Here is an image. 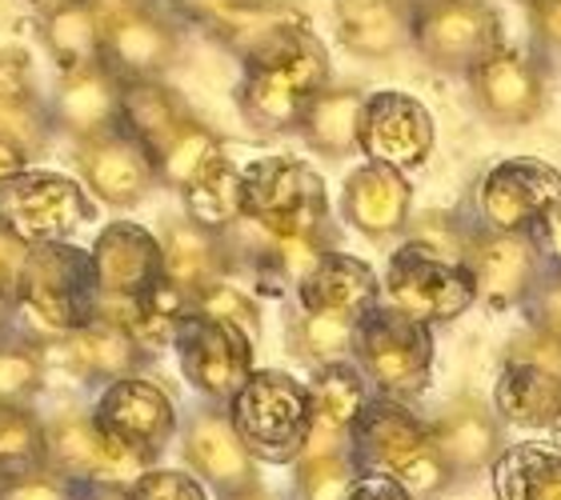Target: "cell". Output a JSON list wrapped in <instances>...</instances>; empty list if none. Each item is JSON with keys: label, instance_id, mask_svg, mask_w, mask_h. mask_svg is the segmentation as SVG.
Segmentation results:
<instances>
[{"label": "cell", "instance_id": "1", "mask_svg": "<svg viewBox=\"0 0 561 500\" xmlns=\"http://www.w3.org/2000/svg\"><path fill=\"white\" fill-rule=\"evenodd\" d=\"M241 81H237V113L249 132L261 140L289 137L301 128L305 108L313 96L333 84L325 40L313 33V24H301L293 33L277 36L273 45L241 60Z\"/></svg>", "mask_w": 561, "mask_h": 500}, {"label": "cell", "instance_id": "2", "mask_svg": "<svg viewBox=\"0 0 561 500\" xmlns=\"http://www.w3.org/2000/svg\"><path fill=\"white\" fill-rule=\"evenodd\" d=\"M96 272L93 256L72 241L33 245L21 272V289L12 301V316H21L24 337L36 349H48L96 316Z\"/></svg>", "mask_w": 561, "mask_h": 500}, {"label": "cell", "instance_id": "3", "mask_svg": "<svg viewBox=\"0 0 561 500\" xmlns=\"http://www.w3.org/2000/svg\"><path fill=\"white\" fill-rule=\"evenodd\" d=\"M350 461L357 473L398 480L410 497H430L445 489L449 468L433 449L430 429L398 400L377 396L365 405L350 432Z\"/></svg>", "mask_w": 561, "mask_h": 500}, {"label": "cell", "instance_id": "4", "mask_svg": "<svg viewBox=\"0 0 561 500\" xmlns=\"http://www.w3.org/2000/svg\"><path fill=\"white\" fill-rule=\"evenodd\" d=\"M225 412H229V425L249 449V456L273 461V465L297 461L309 441V429H313L309 388L293 381L289 373H273V369L249 376Z\"/></svg>", "mask_w": 561, "mask_h": 500}, {"label": "cell", "instance_id": "5", "mask_svg": "<svg viewBox=\"0 0 561 500\" xmlns=\"http://www.w3.org/2000/svg\"><path fill=\"white\" fill-rule=\"evenodd\" d=\"M245 217L273 236L333 241L325 181L317 168L293 156H270L245 168Z\"/></svg>", "mask_w": 561, "mask_h": 500}, {"label": "cell", "instance_id": "6", "mask_svg": "<svg viewBox=\"0 0 561 500\" xmlns=\"http://www.w3.org/2000/svg\"><path fill=\"white\" fill-rule=\"evenodd\" d=\"M353 364L386 400H413L425 393L433 373V337L430 328L401 316L389 304H377L357 321L353 333Z\"/></svg>", "mask_w": 561, "mask_h": 500}, {"label": "cell", "instance_id": "7", "mask_svg": "<svg viewBox=\"0 0 561 500\" xmlns=\"http://www.w3.org/2000/svg\"><path fill=\"white\" fill-rule=\"evenodd\" d=\"M101 60L117 81H164L181 57V21L161 0H96Z\"/></svg>", "mask_w": 561, "mask_h": 500}, {"label": "cell", "instance_id": "8", "mask_svg": "<svg viewBox=\"0 0 561 500\" xmlns=\"http://www.w3.org/2000/svg\"><path fill=\"white\" fill-rule=\"evenodd\" d=\"M502 45L505 24L490 0H437L410 21V48L442 77H469Z\"/></svg>", "mask_w": 561, "mask_h": 500}, {"label": "cell", "instance_id": "9", "mask_svg": "<svg viewBox=\"0 0 561 500\" xmlns=\"http://www.w3.org/2000/svg\"><path fill=\"white\" fill-rule=\"evenodd\" d=\"M96 217V200L81 181L45 168H24L0 185V229L21 245H60Z\"/></svg>", "mask_w": 561, "mask_h": 500}, {"label": "cell", "instance_id": "10", "mask_svg": "<svg viewBox=\"0 0 561 500\" xmlns=\"http://www.w3.org/2000/svg\"><path fill=\"white\" fill-rule=\"evenodd\" d=\"M386 296L389 309H398L401 316L430 328L457 321L478 301V289H473V277L461 260L433 253L430 245H405L389 256Z\"/></svg>", "mask_w": 561, "mask_h": 500}, {"label": "cell", "instance_id": "11", "mask_svg": "<svg viewBox=\"0 0 561 500\" xmlns=\"http://www.w3.org/2000/svg\"><path fill=\"white\" fill-rule=\"evenodd\" d=\"M89 417L108 441L125 449L145 468L161 456V449L176 432L173 396L164 384L149 381V376H125V381L105 384V393L96 396Z\"/></svg>", "mask_w": 561, "mask_h": 500}, {"label": "cell", "instance_id": "12", "mask_svg": "<svg viewBox=\"0 0 561 500\" xmlns=\"http://www.w3.org/2000/svg\"><path fill=\"white\" fill-rule=\"evenodd\" d=\"M164 9L229 48L237 60H249L277 36L309 24L293 0H164Z\"/></svg>", "mask_w": 561, "mask_h": 500}, {"label": "cell", "instance_id": "13", "mask_svg": "<svg viewBox=\"0 0 561 500\" xmlns=\"http://www.w3.org/2000/svg\"><path fill=\"white\" fill-rule=\"evenodd\" d=\"M466 81L473 108L497 128H526L550 108V72L526 48L502 45Z\"/></svg>", "mask_w": 561, "mask_h": 500}, {"label": "cell", "instance_id": "14", "mask_svg": "<svg viewBox=\"0 0 561 500\" xmlns=\"http://www.w3.org/2000/svg\"><path fill=\"white\" fill-rule=\"evenodd\" d=\"M433 140H437V128L430 108L413 93H401V89L365 93L362 128H357V152L365 156V164H386L410 176V168L430 161Z\"/></svg>", "mask_w": 561, "mask_h": 500}, {"label": "cell", "instance_id": "15", "mask_svg": "<svg viewBox=\"0 0 561 500\" xmlns=\"http://www.w3.org/2000/svg\"><path fill=\"white\" fill-rule=\"evenodd\" d=\"M173 345L176 357H181L185 381L201 396H209V400H217L225 408L241 393V384L257 373L253 369V345L257 340H249L233 325H217V321H205V316H185Z\"/></svg>", "mask_w": 561, "mask_h": 500}, {"label": "cell", "instance_id": "16", "mask_svg": "<svg viewBox=\"0 0 561 500\" xmlns=\"http://www.w3.org/2000/svg\"><path fill=\"white\" fill-rule=\"evenodd\" d=\"M561 200V173L538 156L497 161L478 185V209L490 233H534Z\"/></svg>", "mask_w": 561, "mask_h": 500}, {"label": "cell", "instance_id": "17", "mask_svg": "<svg viewBox=\"0 0 561 500\" xmlns=\"http://www.w3.org/2000/svg\"><path fill=\"white\" fill-rule=\"evenodd\" d=\"M72 161L81 173L84 193L105 209H137L157 188V168L129 128L117 125L72 144Z\"/></svg>", "mask_w": 561, "mask_h": 500}, {"label": "cell", "instance_id": "18", "mask_svg": "<svg viewBox=\"0 0 561 500\" xmlns=\"http://www.w3.org/2000/svg\"><path fill=\"white\" fill-rule=\"evenodd\" d=\"M48 441V473L65 477L69 485H89V489H117L125 480H137L145 473L140 461H133L125 449L108 441L96 429L93 417L69 412L45 425Z\"/></svg>", "mask_w": 561, "mask_h": 500}, {"label": "cell", "instance_id": "19", "mask_svg": "<svg viewBox=\"0 0 561 500\" xmlns=\"http://www.w3.org/2000/svg\"><path fill=\"white\" fill-rule=\"evenodd\" d=\"M89 256H93L96 289L113 301H145L164 277L161 236L137 221H108L96 233Z\"/></svg>", "mask_w": 561, "mask_h": 500}, {"label": "cell", "instance_id": "20", "mask_svg": "<svg viewBox=\"0 0 561 500\" xmlns=\"http://www.w3.org/2000/svg\"><path fill=\"white\" fill-rule=\"evenodd\" d=\"M461 265L469 268L478 296L493 309H514L541 284V253L526 233L473 236Z\"/></svg>", "mask_w": 561, "mask_h": 500}, {"label": "cell", "instance_id": "21", "mask_svg": "<svg viewBox=\"0 0 561 500\" xmlns=\"http://www.w3.org/2000/svg\"><path fill=\"white\" fill-rule=\"evenodd\" d=\"M341 212L362 236L386 245L413 217V181L386 164H362L341 185Z\"/></svg>", "mask_w": 561, "mask_h": 500}, {"label": "cell", "instance_id": "22", "mask_svg": "<svg viewBox=\"0 0 561 500\" xmlns=\"http://www.w3.org/2000/svg\"><path fill=\"white\" fill-rule=\"evenodd\" d=\"M48 113L60 137H69L72 144L108 132L121 125V81L105 69V60L77 72H60L57 89L48 96Z\"/></svg>", "mask_w": 561, "mask_h": 500}, {"label": "cell", "instance_id": "23", "mask_svg": "<svg viewBox=\"0 0 561 500\" xmlns=\"http://www.w3.org/2000/svg\"><path fill=\"white\" fill-rule=\"evenodd\" d=\"M297 309L305 313H337L350 321H362L369 309L381 304V280L365 260L350 253L329 248L301 280H297Z\"/></svg>", "mask_w": 561, "mask_h": 500}, {"label": "cell", "instance_id": "24", "mask_svg": "<svg viewBox=\"0 0 561 500\" xmlns=\"http://www.w3.org/2000/svg\"><path fill=\"white\" fill-rule=\"evenodd\" d=\"M185 461L197 477H205L229 497L257 489V461L249 456V449L229 425V412L221 408H201L197 417L188 420Z\"/></svg>", "mask_w": 561, "mask_h": 500}, {"label": "cell", "instance_id": "25", "mask_svg": "<svg viewBox=\"0 0 561 500\" xmlns=\"http://www.w3.org/2000/svg\"><path fill=\"white\" fill-rule=\"evenodd\" d=\"M41 352H45V361L48 357H60V364H65L72 376L101 381V384L140 376V364L149 361V352L140 349L125 328L108 325L101 316H93L84 328H77V333H69L65 340H57V345H48V349H41Z\"/></svg>", "mask_w": 561, "mask_h": 500}, {"label": "cell", "instance_id": "26", "mask_svg": "<svg viewBox=\"0 0 561 500\" xmlns=\"http://www.w3.org/2000/svg\"><path fill=\"white\" fill-rule=\"evenodd\" d=\"M333 28L345 53L389 60L410 48V12L398 0H333Z\"/></svg>", "mask_w": 561, "mask_h": 500}, {"label": "cell", "instance_id": "27", "mask_svg": "<svg viewBox=\"0 0 561 500\" xmlns=\"http://www.w3.org/2000/svg\"><path fill=\"white\" fill-rule=\"evenodd\" d=\"M365 93L357 84H329L305 108L297 137L321 156V161H350L357 152V128H362Z\"/></svg>", "mask_w": 561, "mask_h": 500}, {"label": "cell", "instance_id": "28", "mask_svg": "<svg viewBox=\"0 0 561 500\" xmlns=\"http://www.w3.org/2000/svg\"><path fill=\"white\" fill-rule=\"evenodd\" d=\"M197 117L169 81H121V125L145 144L149 156L169 144L173 132Z\"/></svg>", "mask_w": 561, "mask_h": 500}, {"label": "cell", "instance_id": "29", "mask_svg": "<svg viewBox=\"0 0 561 500\" xmlns=\"http://www.w3.org/2000/svg\"><path fill=\"white\" fill-rule=\"evenodd\" d=\"M36 36L48 60L60 72L89 69L101 60V9L96 0H69L60 9L36 16Z\"/></svg>", "mask_w": 561, "mask_h": 500}, {"label": "cell", "instance_id": "30", "mask_svg": "<svg viewBox=\"0 0 561 500\" xmlns=\"http://www.w3.org/2000/svg\"><path fill=\"white\" fill-rule=\"evenodd\" d=\"M161 260H164V280L176 284L181 292L197 296L201 289H209L213 280H225V248L221 236L205 233L197 224H188L185 217L164 221L161 229Z\"/></svg>", "mask_w": 561, "mask_h": 500}, {"label": "cell", "instance_id": "31", "mask_svg": "<svg viewBox=\"0 0 561 500\" xmlns=\"http://www.w3.org/2000/svg\"><path fill=\"white\" fill-rule=\"evenodd\" d=\"M493 408L502 420L522 429H553L561 420V381L534 364L505 361L493 384Z\"/></svg>", "mask_w": 561, "mask_h": 500}, {"label": "cell", "instance_id": "32", "mask_svg": "<svg viewBox=\"0 0 561 500\" xmlns=\"http://www.w3.org/2000/svg\"><path fill=\"white\" fill-rule=\"evenodd\" d=\"M433 449L449 473H473L497 456V425L481 405L461 400L430 429Z\"/></svg>", "mask_w": 561, "mask_h": 500}, {"label": "cell", "instance_id": "33", "mask_svg": "<svg viewBox=\"0 0 561 500\" xmlns=\"http://www.w3.org/2000/svg\"><path fill=\"white\" fill-rule=\"evenodd\" d=\"M225 156H229V152H225L221 132H217L213 125H205L201 117H193L185 128H181V132H173V137H169V144H164L157 156H152L157 185L173 188L176 197H181V193L197 185L209 168H217Z\"/></svg>", "mask_w": 561, "mask_h": 500}, {"label": "cell", "instance_id": "34", "mask_svg": "<svg viewBox=\"0 0 561 500\" xmlns=\"http://www.w3.org/2000/svg\"><path fill=\"white\" fill-rule=\"evenodd\" d=\"M497 500H561V449L514 444L493 461Z\"/></svg>", "mask_w": 561, "mask_h": 500}, {"label": "cell", "instance_id": "35", "mask_svg": "<svg viewBox=\"0 0 561 500\" xmlns=\"http://www.w3.org/2000/svg\"><path fill=\"white\" fill-rule=\"evenodd\" d=\"M309 408H313V425L329 432H345L350 437L357 417L365 412V405L374 400L369 396V384L357 373L353 361H333L321 364L313 376H309Z\"/></svg>", "mask_w": 561, "mask_h": 500}, {"label": "cell", "instance_id": "36", "mask_svg": "<svg viewBox=\"0 0 561 500\" xmlns=\"http://www.w3.org/2000/svg\"><path fill=\"white\" fill-rule=\"evenodd\" d=\"M185 200V221L205 229L213 236H225L241 217H245V168H237L225 156L217 168L201 176L197 185L181 193Z\"/></svg>", "mask_w": 561, "mask_h": 500}, {"label": "cell", "instance_id": "37", "mask_svg": "<svg viewBox=\"0 0 561 500\" xmlns=\"http://www.w3.org/2000/svg\"><path fill=\"white\" fill-rule=\"evenodd\" d=\"M48 468L45 420L28 405H0V477L21 480Z\"/></svg>", "mask_w": 561, "mask_h": 500}, {"label": "cell", "instance_id": "38", "mask_svg": "<svg viewBox=\"0 0 561 500\" xmlns=\"http://www.w3.org/2000/svg\"><path fill=\"white\" fill-rule=\"evenodd\" d=\"M353 333L357 321L337 313H305L297 309V316L289 321V349L309 364H333L350 361L353 357Z\"/></svg>", "mask_w": 561, "mask_h": 500}, {"label": "cell", "instance_id": "39", "mask_svg": "<svg viewBox=\"0 0 561 500\" xmlns=\"http://www.w3.org/2000/svg\"><path fill=\"white\" fill-rule=\"evenodd\" d=\"M0 137L9 140L12 149L24 152V161H41L57 137L48 101L41 93L28 96H0Z\"/></svg>", "mask_w": 561, "mask_h": 500}, {"label": "cell", "instance_id": "40", "mask_svg": "<svg viewBox=\"0 0 561 500\" xmlns=\"http://www.w3.org/2000/svg\"><path fill=\"white\" fill-rule=\"evenodd\" d=\"M45 352L21 337L0 340V405H28L45 384Z\"/></svg>", "mask_w": 561, "mask_h": 500}, {"label": "cell", "instance_id": "41", "mask_svg": "<svg viewBox=\"0 0 561 500\" xmlns=\"http://www.w3.org/2000/svg\"><path fill=\"white\" fill-rule=\"evenodd\" d=\"M193 316L241 328L249 340L261 337V304L249 292L237 289V284H229V280H213L209 289H201L193 296Z\"/></svg>", "mask_w": 561, "mask_h": 500}, {"label": "cell", "instance_id": "42", "mask_svg": "<svg viewBox=\"0 0 561 500\" xmlns=\"http://www.w3.org/2000/svg\"><path fill=\"white\" fill-rule=\"evenodd\" d=\"M125 500H209L205 485L193 473H176V468H145L129 485Z\"/></svg>", "mask_w": 561, "mask_h": 500}, {"label": "cell", "instance_id": "43", "mask_svg": "<svg viewBox=\"0 0 561 500\" xmlns=\"http://www.w3.org/2000/svg\"><path fill=\"white\" fill-rule=\"evenodd\" d=\"M529 36H534V57L550 69L561 65V0H529Z\"/></svg>", "mask_w": 561, "mask_h": 500}, {"label": "cell", "instance_id": "44", "mask_svg": "<svg viewBox=\"0 0 561 500\" xmlns=\"http://www.w3.org/2000/svg\"><path fill=\"white\" fill-rule=\"evenodd\" d=\"M505 361L534 364V369H541V373H550L561 381V337H553V333H546V328L534 325L529 333H522V337L510 345Z\"/></svg>", "mask_w": 561, "mask_h": 500}, {"label": "cell", "instance_id": "45", "mask_svg": "<svg viewBox=\"0 0 561 500\" xmlns=\"http://www.w3.org/2000/svg\"><path fill=\"white\" fill-rule=\"evenodd\" d=\"M0 500H72V485L57 473H33V477L9 480L0 489Z\"/></svg>", "mask_w": 561, "mask_h": 500}, {"label": "cell", "instance_id": "46", "mask_svg": "<svg viewBox=\"0 0 561 500\" xmlns=\"http://www.w3.org/2000/svg\"><path fill=\"white\" fill-rule=\"evenodd\" d=\"M36 89L33 57L21 48H0V96H28Z\"/></svg>", "mask_w": 561, "mask_h": 500}, {"label": "cell", "instance_id": "47", "mask_svg": "<svg viewBox=\"0 0 561 500\" xmlns=\"http://www.w3.org/2000/svg\"><path fill=\"white\" fill-rule=\"evenodd\" d=\"M24 260H28V245H21L16 236H9L0 229V301H9V304L16 301Z\"/></svg>", "mask_w": 561, "mask_h": 500}, {"label": "cell", "instance_id": "48", "mask_svg": "<svg viewBox=\"0 0 561 500\" xmlns=\"http://www.w3.org/2000/svg\"><path fill=\"white\" fill-rule=\"evenodd\" d=\"M341 500H413V497L405 489H401L398 480L374 477V473H357V477H353V485L345 489V497H341Z\"/></svg>", "mask_w": 561, "mask_h": 500}, {"label": "cell", "instance_id": "49", "mask_svg": "<svg viewBox=\"0 0 561 500\" xmlns=\"http://www.w3.org/2000/svg\"><path fill=\"white\" fill-rule=\"evenodd\" d=\"M534 296H538V304H534V309H538V328L561 337V268L550 284H538Z\"/></svg>", "mask_w": 561, "mask_h": 500}, {"label": "cell", "instance_id": "50", "mask_svg": "<svg viewBox=\"0 0 561 500\" xmlns=\"http://www.w3.org/2000/svg\"><path fill=\"white\" fill-rule=\"evenodd\" d=\"M529 241H534V248H538L541 256H550L553 265L561 268V200L541 217L538 229L529 233Z\"/></svg>", "mask_w": 561, "mask_h": 500}, {"label": "cell", "instance_id": "51", "mask_svg": "<svg viewBox=\"0 0 561 500\" xmlns=\"http://www.w3.org/2000/svg\"><path fill=\"white\" fill-rule=\"evenodd\" d=\"M24 168H33V164L24 161V152H21V149H12L9 140L0 137V185H9L12 176H21Z\"/></svg>", "mask_w": 561, "mask_h": 500}, {"label": "cell", "instance_id": "52", "mask_svg": "<svg viewBox=\"0 0 561 500\" xmlns=\"http://www.w3.org/2000/svg\"><path fill=\"white\" fill-rule=\"evenodd\" d=\"M24 4H33V12H36V16H45V12L60 9V4H69V0H24Z\"/></svg>", "mask_w": 561, "mask_h": 500}, {"label": "cell", "instance_id": "53", "mask_svg": "<svg viewBox=\"0 0 561 500\" xmlns=\"http://www.w3.org/2000/svg\"><path fill=\"white\" fill-rule=\"evenodd\" d=\"M9 325H12V304L0 301V340L9 337Z\"/></svg>", "mask_w": 561, "mask_h": 500}, {"label": "cell", "instance_id": "54", "mask_svg": "<svg viewBox=\"0 0 561 500\" xmlns=\"http://www.w3.org/2000/svg\"><path fill=\"white\" fill-rule=\"evenodd\" d=\"M398 4L405 12H410V21H413V16H417L421 9H430V4H437V0H398Z\"/></svg>", "mask_w": 561, "mask_h": 500}, {"label": "cell", "instance_id": "55", "mask_svg": "<svg viewBox=\"0 0 561 500\" xmlns=\"http://www.w3.org/2000/svg\"><path fill=\"white\" fill-rule=\"evenodd\" d=\"M229 500H270V497H261L257 489H249V492H237V497H229Z\"/></svg>", "mask_w": 561, "mask_h": 500}, {"label": "cell", "instance_id": "56", "mask_svg": "<svg viewBox=\"0 0 561 500\" xmlns=\"http://www.w3.org/2000/svg\"><path fill=\"white\" fill-rule=\"evenodd\" d=\"M4 485H9V480H4V477H0V489H4Z\"/></svg>", "mask_w": 561, "mask_h": 500}, {"label": "cell", "instance_id": "57", "mask_svg": "<svg viewBox=\"0 0 561 500\" xmlns=\"http://www.w3.org/2000/svg\"><path fill=\"white\" fill-rule=\"evenodd\" d=\"M522 4H529V0H522Z\"/></svg>", "mask_w": 561, "mask_h": 500}]
</instances>
